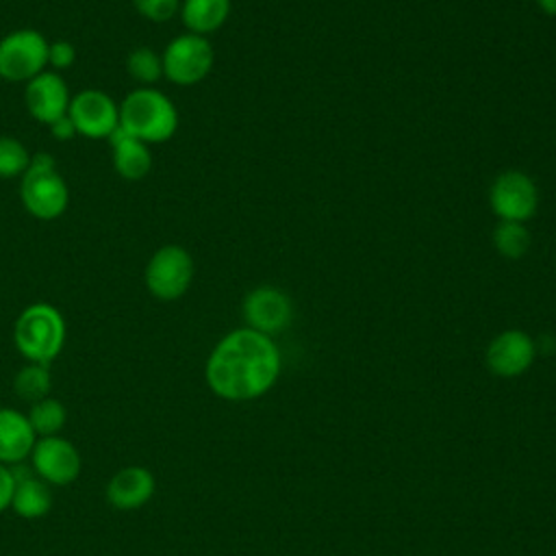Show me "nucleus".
I'll use <instances>...</instances> for the list:
<instances>
[{
    "label": "nucleus",
    "mask_w": 556,
    "mask_h": 556,
    "mask_svg": "<svg viewBox=\"0 0 556 556\" xmlns=\"http://www.w3.org/2000/svg\"><path fill=\"white\" fill-rule=\"evenodd\" d=\"M493 245L506 258H521L530 248V232L521 222L500 219L493 228Z\"/></svg>",
    "instance_id": "obj_22"
},
{
    "label": "nucleus",
    "mask_w": 556,
    "mask_h": 556,
    "mask_svg": "<svg viewBox=\"0 0 556 556\" xmlns=\"http://www.w3.org/2000/svg\"><path fill=\"white\" fill-rule=\"evenodd\" d=\"M178 13L189 33L204 37L224 26L230 15V0H182Z\"/></svg>",
    "instance_id": "obj_18"
},
{
    "label": "nucleus",
    "mask_w": 556,
    "mask_h": 556,
    "mask_svg": "<svg viewBox=\"0 0 556 556\" xmlns=\"http://www.w3.org/2000/svg\"><path fill=\"white\" fill-rule=\"evenodd\" d=\"M156 491V478L148 467L128 465L111 476L104 497L115 510H139Z\"/></svg>",
    "instance_id": "obj_14"
},
{
    "label": "nucleus",
    "mask_w": 556,
    "mask_h": 556,
    "mask_svg": "<svg viewBox=\"0 0 556 556\" xmlns=\"http://www.w3.org/2000/svg\"><path fill=\"white\" fill-rule=\"evenodd\" d=\"M132 7L150 22H167L180 11V0H132Z\"/></svg>",
    "instance_id": "obj_24"
},
{
    "label": "nucleus",
    "mask_w": 556,
    "mask_h": 556,
    "mask_svg": "<svg viewBox=\"0 0 556 556\" xmlns=\"http://www.w3.org/2000/svg\"><path fill=\"white\" fill-rule=\"evenodd\" d=\"M193 258L191 254L176 243L159 248L148 265H146V287L148 291L163 302L178 300L180 295L187 293L193 280Z\"/></svg>",
    "instance_id": "obj_7"
},
{
    "label": "nucleus",
    "mask_w": 556,
    "mask_h": 556,
    "mask_svg": "<svg viewBox=\"0 0 556 556\" xmlns=\"http://www.w3.org/2000/svg\"><path fill=\"white\" fill-rule=\"evenodd\" d=\"M163 76L180 87L198 85L213 70L215 52L206 37L195 33H185L174 37L163 54Z\"/></svg>",
    "instance_id": "obj_6"
},
{
    "label": "nucleus",
    "mask_w": 556,
    "mask_h": 556,
    "mask_svg": "<svg viewBox=\"0 0 556 556\" xmlns=\"http://www.w3.org/2000/svg\"><path fill=\"white\" fill-rule=\"evenodd\" d=\"M13 343L28 363L50 365L65 345V319L48 302L26 306L13 326Z\"/></svg>",
    "instance_id": "obj_3"
},
{
    "label": "nucleus",
    "mask_w": 556,
    "mask_h": 556,
    "mask_svg": "<svg viewBox=\"0 0 556 556\" xmlns=\"http://www.w3.org/2000/svg\"><path fill=\"white\" fill-rule=\"evenodd\" d=\"M70 89L59 72H41L26 83L24 102L33 119L50 126L54 119L67 115Z\"/></svg>",
    "instance_id": "obj_12"
},
{
    "label": "nucleus",
    "mask_w": 556,
    "mask_h": 556,
    "mask_svg": "<svg viewBox=\"0 0 556 556\" xmlns=\"http://www.w3.org/2000/svg\"><path fill=\"white\" fill-rule=\"evenodd\" d=\"M111 154L115 172L126 180H141L152 169V152L148 143L117 128L111 137Z\"/></svg>",
    "instance_id": "obj_17"
},
{
    "label": "nucleus",
    "mask_w": 556,
    "mask_h": 556,
    "mask_svg": "<svg viewBox=\"0 0 556 556\" xmlns=\"http://www.w3.org/2000/svg\"><path fill=\"white\" fill-rule=\"evenodd\" d=\"M536 356L534 339L523 330H504L486 348V365L495 376L513 378L530 369Z\"/></svg>",
    "instance_id": "obj_13"
},
{
    "label": "nucleus",
    "mask_w": 556,
    "mask_h": 556,
    "mask_svg": "<svg viewBox=\"0 0 556 556\" xmlns=\"http://www.w3.org/2000/svg\"><path fill=\"white\" fill-rule=\"evenodd\" d=\"M30 469L50 486H67L80 476L83 458L78 447L61 437H39L30 452Z\"/></svg>",
    "instance_id": "obj_8"
},
{
    "label": "nucleus",
    "mask_w": 556,
    "mask_h": 556,
    "mask_svg": "<svg viewBox=\"0 0 556 556\" xmlns=\"http://www.w3.org/2000/svg\"><path fill=\"white\" fill-rule=\"evenodd\" d=\"M489 204L500 219L526 224L536 213L539 189L528 174L519 169H506L493 180Z\"/></svg>",
    "instance_id": "obj_9"
},
{
    "label": "nucleus",
    "mask_w": 556,
    "mask_h": 556,
    "mask_svg": "<svg viewBox=\"0 0 556 556\" xmlns=\"http://www.w3.org/2000/svg\"><path fill=\"white\" fill-rule=\"evenodd\" d=\"M20 195L24 208L41 222L56 219L65 213L70 189L59 174L52 154L37 152L30 156V163L22 174Z\"/></svg>",
    "instance_id": "obj_4"
},
{
    "label": "nucleus",
    "mask_w": 556,
    "mask_h": 556,
    "mask_svg": "<svg viewBox=\"0 0 556 556\" xmlns=\"http://www.w3.org/2000/svg\"><path fill=\"white\" fill-rule=\"evenodd\" d=\"M35 441H37V434L26 413L2 406L0 408V465L11 467L17 463H24L30 456Z\"/></svg>",
    "instance_id": "obj_16"
},
{
    "label": "nucleus",
    "mask_w": 556,
    "mask_h": 556,
    "mask_svg": "<svg viewBox=\"0 0 556 556\" xmlns=\"http://www.w3.org/2000/svg\"><path fill=\"white\" fill-rule=\"evenodd\" d=\"M541 11L547 15H556V0H536Z\"/></svg>",
    "instance_id": "obj_28"
},
{
    "label": "nucleus",
    "mask_w": 556,
    "mask_h": 556,
    "mask_svg": "<svg viewBox=\"0 0 556 556\" xmlns=\"http://www.w3.org/2000/svg\"><path fill=\"white\" fill-rule=\"evenodd\" d=\"M30 154L15 137L0 135V178H15L26 172Z\"/></svg>",
    "instance_id": "obj_23"
},
{
    "label": "nucleus",
    "mask_w": 556,
    "mask_h": 556,
    "mask_svg": "<svg viewBox=\"0 0 556 556\" xmlns=\"http://www.w3.org/2000/svg\"><path fill=\"white\" fill-rule=\"evenodd\" d=\"M37 439L39 437H52L59 434L67 421V408L61 400L48 395L39 402H33L26 413Z\"/></svg>",
    "instance_id": "obj_19"
},
{
    "label": "nucleus",
    "mask_w": 556,
    "mask_h": 556,
    "mask_svg": "<svg viewBox=\"0 0 556 556\" xmlns=\"http://www.w3.org/2000/svg\"><path fill=\"white\" fill-rule=\"evenodd\" d=\"M48 39L35 28H20L0 39V78L28 83L48 65Z\"/></svg>",
    "instance_id": "obj_5"
},
{
    "label": "nucleus",
    "mask_w": 556,
    "mask_h": 556,
    "mask_svg": "<svg viewBox=\"0 0 556 556\" xmlns=\"http://www.w3.org/2000/svg\"><path fill=\"white\" fill-rule=\"evenodd\" d=\"M13 391L26 402H39L52 391V374L50 365L26 363L13 378Z\"/></svg>",
    "instance_id": "obj_20"
},
{
    "label": "nucleus",
    "mask_w": 556,
    "mask_h": 556,
    "mask_svg": "<svg viewBox=\"0 0 556 556\" xmlns=\"http://www.w3.org/2000/svg\"><path fill=\"white\" fill-rule=\"evenodd\" d=\"M67 115L76 135L87 139H109L119 128V106L100 89H83L72 96Z\"/></svg>",
    "instance_id": "obj_10"
},
{
    "label": "nucleus",
    "mask_w": 556,
    "mask_h": 556,
    "mask_svg": "<svg viewBox=\"0 0 556 556\" xmlns=\"http://www.w3.org/2000/svg\"><path fill=\"white\" fill-rule=\"evenodd\" d=\"M15 478V491L11 500V510L22 519H41L52 508V489L41 478L35 476L30 467L22 463L11 465Z\"/></svg>",
    "instance_id": "obj_15"
},
{
    "label": "nucleus",
    "mask_w": 556,
    "mask_h": 556,
    "mask_svg": "<svg viewBox=\"0 0 556 556\" xmlns=\"http://www.w3.org/2000/svg\"><path fill=\"white\" fill-rule=\"evenodd\" d=\"M119 128L143 143H163L178 128V111L163 91L137 87L119 104Z\"/></svg>",
    "instance_id": "obj_2"
},
{
    "label": "nucleus",
    "mask_w": 556,
    "mask_h": 556,
    "mask_svg": "<svg viewBox=\"0 0 556 556\" xmlns=\"http://www.w3.org/2000/svg\"><path fill=\"white\" fill-rule=\"evenodd\" d=\"M13 491H15V478H13L11 467L0 465V513L11 508Z\"/></svg>",
    "instance_id": "obj_26"
},
{
    "label": "nucleus",
    "mask_w": 556,
    "mask_h": 556,
    "mask_svg": "<svg viewBox=\"0 0 556 556\" xmlns=\"http://www.w3.org/2000/svg\"><path fill=\"white\" fill-rule=\"evenodd\" d=\"M243 319L248 328L267 337L285 330L291 321V300L276 287H256L243 298Z\"/></svg>",
    "instance_id": "obj_11"
},
{
    "label": "nucleus",
    "mask_w": 556,
    "mask_h": 556,
    "mask_svg": "<svg viewBox=\"0 0 556 556\" xmlns=\"http://www.w3.org/2000/svg\"><path fill=\"white\" fill-rule=\"evenodd\" d=\"M50 135H52L54 139H59V141H67V139L76 137V128H74L70 115H63V117L54 119V122L50 124Z\"/></svg>",
    "instance_id": "obj_27"
},
{
    "label": "nucleus",
    "mask_w": 556,
    "mask_h": 556,
    "mask_svg": "<svg viewBox=\"0 0 556 556\" xmlns=\"http://www.w3.org/2000/svg\"><path fill=\"white\" fill-rule=\"evenodd\" d=\"M74 61H76V48L70 41L56 39L48 43V65H52L54 70H67L74 65Z\"/></svg>",
    "instance_id": "obj_25"
},
{
    "label": "nucleus",
    "mask_w": 556,
    "mask_h": 556,
    "mask_svg": "<svg viewBox=\"0 0 556 556\" xmlns=\"http://www.w3.org/2000/svg\"><path fill=\"white\" fill-rule=\"evenodd\" d=\"M278 376V345L271 337L248 326L222 337L204 365L208 389L228 402H248L265 395Z\"/></svg>",
    "instance_id": "obj_1"
},
{
    "label": "nucleus",
    "mask_w": 556,
    "mask_h": 556,
    "mask_svg": "<svg viewBox=\"0 0 556 556\" xmlns=\"http://www.w3.org/2000/svg\"><path fill=\"white\" fill-rule=\"evenodd\" d=\"M126 72L141 87H152L163 76V59L156 50L139 46L126 56Z\"/></svg>",
    "instance_id": "obj_21"
}]
</instances>
